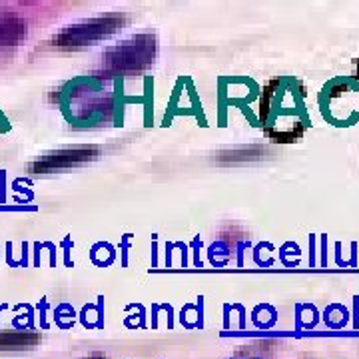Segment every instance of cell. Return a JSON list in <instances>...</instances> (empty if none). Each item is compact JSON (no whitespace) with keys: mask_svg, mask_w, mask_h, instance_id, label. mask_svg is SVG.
<instances>
[{"mask_svg":"<svg viewBox=\"0 0 359 359\" xmlns=\"http://www.w3.org/2000/svg\"><path fill=\"white\" fill-rule=\"evenodd\" d=\"M16 30H18L16 26L8 25V22H0V42H8Z\"/></svg>","mask_w":359,"mask_h":359,"instance_id":"7a4b0ae2","label":"cell"},{"mask_svg":"<svg viewBox=\"0 0 359 359\" xmlns=\"http://www.w3.org/2000/svg\"><path fill=\"white\" fill-rule=\"evenodd\" d=\"M96 150L94 148H74V150H65L58 154L46 156L42 162H36L32 170L34 172H52V170H60V168H68L78 162H86L90 158H94Z\"/></svg>","mask_w":359,"mask_h":359,"instance_id":"6da1fadb","label":"cell"}]
</instances>
